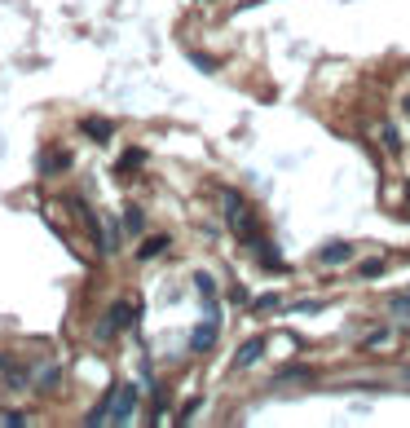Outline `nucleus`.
Segmentation results:
<instances>
[{"mask_svg": "<svg viewBox=\"0 0 410 428\" xmlns=\"http://www.w3.org/2000/svg\"><path fill=\"white\" fill-rule=\"evenodd\" d=\"M137 415V384H120L110 402V424H133Z\"/></svg>", "mask_w": 410, "mask_h": 428, "instance_id": "f257e3e1", "label": "nucleus"}, {"mask_svg": "<svg viewBox=\"0 0 410 428\" xmlns=\"http://www.w3.org/2000/svg\"><path fill=\"white\" fill-rule=\"evenodd\" d=\"M128 322H137V305H128V301H120V305H115L110 314H106V322L97 327V336H102V340H110L115 332H124Z\"/></svg>", "mask_w": 410, "mask_h": 428, "instance_id": "f03ea898", "label": "nucleus"}, {"mask_svg": "<svg viewBox=\"0 0 410 428\" xmlns=\"http://www.w3.org/2000/svg\"><path fill=\"white\" fill-rule=\"evenodd\" d=\"M212 344H217V318H207L203 327H194V336H190V353H212Z\"/></svg>", "mask_w": 410, "mask_h": 428, "instance_id": "7ed1b4c3", "label": "nucleus"}, {"mask_svg": "<svg viewBox=\"0 0 410 428\" xmlns=\"http://www.w3.org/2000/svg\"><path fill=\"white\" fill-rule=\"evenodd\" d=\"M322 265H349L353 260V243H326V248L318 252Z\"/></svg>", "mask_w": 410, "mask_h": 428, "instance_id": "20e7f679", "label": "nucleus"}, {"mask_svg": "<svg viewBox=\"0 0 410 428\" xmlns=\"http://www.w3.org/2000/svg\"><path fill=\"white\" fill-rule=\"evenodd\" d=\"M248 248H252V256H256V260H260V265H265V270H283V256H278V252L269 248L265 239H252Z\"/></svg>", "mask_w": 410, "mask_h": 428, "instance_id": "39448f33", "label": "nucleus"}, {"mask_svg": "<svg viewBox=\"0 0 410 428\" xmlns=\"http://www.w3.org/2000/svg\"><path fill=\"white\" fill-rule=\"evenodd\" d=\"M260 353H265V340H243V349L234 353V367H238V371H248L252 362H260Z\"/></svg>", "mask_w": 410, "mask_h": 428, "instance_id": "423d86ee", "label": "nucleus"}, {"mask_svg": "<svg viewBox=\"0 0 410 428\" xmlns=\"http://www.w3.org/2000/svg\"><path fill=\"white\" fill-rule=\"evenodd\" d=\"M67 163H71L67 151H44V155H40V177H58Z\"/></svg>", "mask_w": 410, "mask_h": 428, "instance_id": "0eeeda50", "label": "nucleus"}, {"mask_svg": "<svg viewBox=\"0 0 410 428\" xmlns=\"http://www.w3.org/2000/svg\"><path fill=\"white\" fill-rule=\"evenodd\" d=\"M79 133H84V137H93V141H110L115 124H110V120H84V124H79Z\"/></svg>", "mask_w": 410, "mask_h": 428, "instance_id": "6e6552de", "label": "nucleus"}, {"mask_svg": "<svg viewBox=\"0 0 410 428\" xmlns=\"http://www.w3.org/2000/svg\"><path fill=\"white\" fill-rule=\"evenodd\" d=\"M163 252H168V234H155V239H146L141 248H137V256H141V260H150V256H163Z\"/></svg>", "mask_w": 410, "mask_h": 428, "instance_id": "1a4fd4ad", "label": "nucleus"}, {"mask_svg": "<svg viewBox=\"0 0 410 428\" xmlns=\"http://www.w3.org/2000/svg\"><path fill=\"white\" fill-rule=\"evenodd\" d=\"M274 309H283V296H278V291L256 296V301H252V314H274Z\"/></svg>", "mask_w": 410, "mask_h": 428, "instance_id": "9d476101", "label": "nucleus"}, {"mask_svg": "<svg viewBox=\"0 0 410 428\" xmlns=\"http://www.w3.org/2000/svg\"><path fill=\"white\" fill-rule=\"evenodd\" d=\"M124 229H128V234H141V229H146L141 208H128V212H124Z\"/></svg>", "mask_w": 410, "mask_h": 428, "instance_id": "9b49d317", "label": "nucleus"}, {"mask_svg": "<svg viewBox=\"0 0 410 428\" xmlns=\"http://www.w3.org/2000/svg\"><path fill=\"white\" fill-rule=\"evenodd\" d=\"M58 380H62V367H49L44 375H40V389L49 393V389H58Z\"/></svg>", "mask_w": 410, "mask_h": 428, "instance_id": "f8f14e48", "label": "nucleus"}, {"mask_svg": "<svg viewBox=\"0 0 410 428\" xmlns=\"http://www.w3.org/2000/svg\"><path fill=\"white\" fill-rule=\"evenodd\" d=\"M384 274V260H362V278H380Z\"/></svg>", "mask_w": 410, "mask_h": 428, "instance_id": "ddd939ff", "label": "nucleus"}, {"mask_svg": "<svg viewBox=\"0 0 410 428\" xmlns=\"http://www.w3.org/2000/svg\"><path fill=\"white\" fill-rule=\"evenodd\" d=\"M380 137H384V146H388V151H402V141H397V133H392V128H384Z\"/></svg>", "mask_w": 410, "mask_h": 428, "instance_id": "4468645a", "label": "nucleus"}, {"mask_svg": "<svg viewBox=\"0 0 410 428\" xmlns=\"http://www.w3.org/2000/svg\"><path fill=\"white\" fill-rule=\"evenodd\" d=\"M5 424H9V428H23V424H27V415H23V410H9Z\"/></svg>", "mask_w": 410, "mask_h": 428, "instance_id": "2eb2a0df", "label": "nucleus"}, {"mask_svg": "<svg viewBox=\"0 0 410 428\" xmlns=\"http://www.w3.org/2000/svg\"><path fill=\"white\" fill-rule=\"evenodd\" d=\"M406 115H410V97H406Z\"/></svg>", "mask_w": 410, "mask_h": 428, "instance_id": "dca6fc26", "label": "nucleus"}, {"mask_svg": "<svg viewBox=\"0 0 410 428\" xmlns=\"http://www.w3.org/2000/svg\"><path fill=\"white\" fill-rule=\"evenodd\" d=\"M0 367H5V358H0Z\"/></svg>", "mask_w": 410, "mask_h": 428, "instance_id": "f3484780", "label": "nucleus"}]
</instances>
